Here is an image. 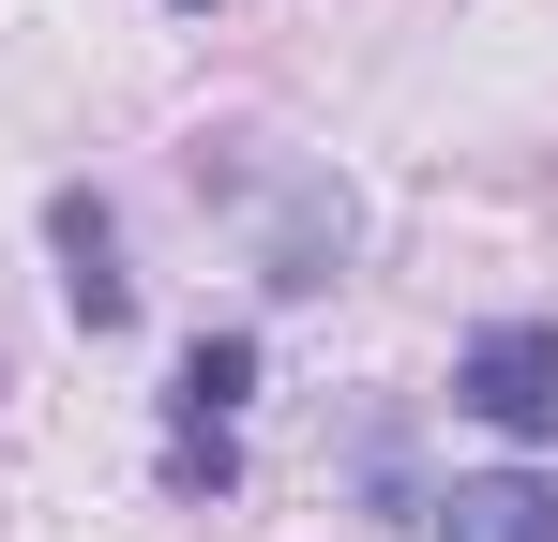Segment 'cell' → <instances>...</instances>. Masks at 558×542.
I'll return each mask as SVG.
<instances>
[{
	"instance_id": "obj_1",
	"label": "cell",
	"mask_w": 558,
	"mask_h": 542,
	"mask_svg": "<svg viewBox=\"0 0 558 542\" xmlns=\"http://www.w3.org/2000/svg\"><path fill=\"white\" fill-rule=\"evenodd\" d=\"M211 181H227V196L257 211V286H272V301H317V286H348L363 196H348L332 167H242V151L211 167V151H196V196H211Z\"/></svg>"
},
{
	"instance_id": "obj_2",
	"label": "cell",
	"mask_w": 558,
	"mask_h": 542,
	"mask_svg": "<svg viewBox=\"0 0 558 542\" xmlns=\"http://www.w3.org/2000/svg\"><path fill=\"white\" fill-rule=\"evenodd\" d=\"M257 377H272V347H257L242 317L167 361V497H182V513L242 482V407H257Z\"/></svg>"
},
{
	"instance_id": "obj_3",
	"label": "cell",
	"mask_w": 558,
	"mask_h": 542,
	"mask_svg": "<svg viewBox=\"0 0 558 542\" xmlns=\"http://www.w3.org/2000/svg\"><path fill=\"white\" fill-rule=\"evenodd\" d=\"M453 422H483V438L544 452L558 438V317H483L453 347Z\"/></svg>"
},
{
	"instance_id": "obj_4",
	"label": "cell",
	"mask_w": 558,
	"mask_h": 542,
	"mask_svg": "<svg viewBox=\"0 0 558 542\" xmlns=\"http://www.w3.org/2000/svg\"><path fill=\"white\" fill-rule=\"evenodd\" d=\"M46 257H61V317H76V332H121V317H136L121 196H106V181H61V196H46Z\"/></svg>"
},
{
	"instance_id": "obj_5",
	"label": "cell",
	"mask_w": 558,
	"mask_h": 542,
	"mask_svg": "<svg viewBox=\"0 0 558 542\" xmlns=\"http://www.w3.org/2000/svg\"><path fill=\"white\" fill-rule=\"evenodd\" d=\"M423 528L438 542H558V482L544 467H453L423 497Z\"/></svg>"
},
{
	"instance_id": "obj_6",
	"label": "cell",
	"mask_w": 558,
	"mask_h": 542,
	"mask_svg": "<svg viewBox=\"0 0 558 542\" xmlns=\"http://www.w3.org/2000/svg\"><path fill=\"white\" fill-rule=\"evenodd\" d=\"M167 15H227V0H167Z\"/></svg>"
}]
</instances>
